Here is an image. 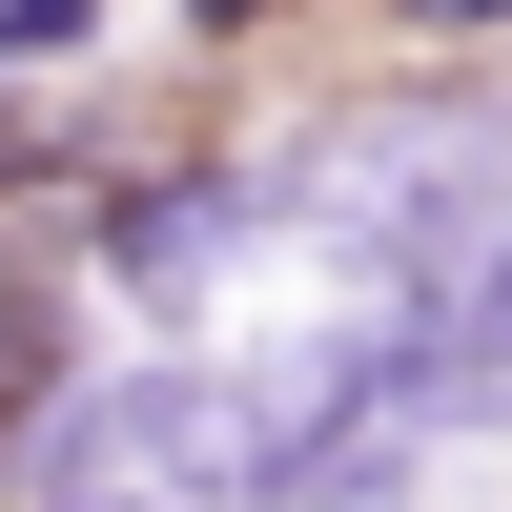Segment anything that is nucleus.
Masks as SVG:
<instances>
[{
	"label": "nucleus",
	"instance_id": "f257e3e1",
	"mask_svg": "<svg viewBox=\"0 0 512 512\" xmlns=\"http://www.w3.org/2000/svg\"><path fill=\"white\" fill-rule=\"evenodd\" d=\"M123 0H0V103H103Z\"/></svg>",
	"mask_w": 512,
	"mask_h": 512
}]
</instances>
